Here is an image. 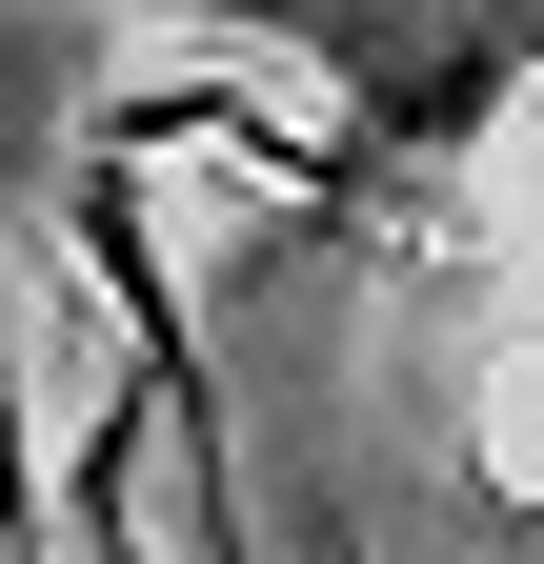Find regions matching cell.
Here are the masks:
<instances>
[{
    "mask_svg": "<svg viewBox=\"0 0 544 564\" xmlns=\"http://www.w3.org/2000/svg\"><path fill=\"white\" fill-rule=\"evenodd\" d=\"M202 21L283 41L323 101H344V162H444L524 101V21L504 0H202Z\"/></svg>",
    "mask_w": 544,
    "mask_h": 564,
    "instance_id": "6da1fadb",
    "label": "cell"
},
{
    "mask_svg": "<svg viewBox=\"0 0 544 564\" xmlns=\"http://www.w3.org/2000/svg\"><path fill=\"white\" fill-rule=\"evenodd\" d=\"M0 564H61V505H41V444H21V343H0Z\"/></svg>",
    "mask_w": 544,
    "mask_h": 564,
    "instance_id": "7a4b0ae2",
    "label": "cell"
},
{
    "mask_svg": "<svg viewBox=\"0 0 544 564\" xmlns=\"http://www.w3.org/2000/svg\"><path fill=\"white\" fill-rule=\"evenodd\" d=\"M303 564H383V544H363V524H323V544H303Z\"/></svg>",
    "mask_w": 544,
    "mask_h": 564,
    "instance_id": "3957f363",
    "label": "cell"
}]
</instances>
